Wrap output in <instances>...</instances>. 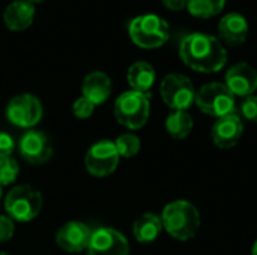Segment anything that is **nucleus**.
Instances as JSON below:
<instances>
[{"label":"nucleus","instance_id":"obj_1","mask_svg":"<svg viewBox=\"0 0 257 255\" xmlns=\"http://www.w3.org/2000/svg\"><path fill=\"white\" fill-rule=\"evenodd\" d=\"M179 56L188 68L203 74L218 72L227 62L221 41L205 33L187 35L179 44Z\"/></svg>","mask_w":257,"mask_h":255},{"label":"nucleus","instance_id":"obj_2","mask_svg":"<svg viewBox=\"0 0 257 255\" xmlns=\"http://www.w3.org/2000/svg\"><path fill=\"white\" fill-rule=\"evenodd\" d=\"M163 228L175 239L185 242L196 236L200 228V213L190 201L176 200L169 203L161 215Z\"/></svg>","mask_w":257,"mask_h":255},{"label":"nucleus","instance_id":"obj_3","mask_svg":"<svg viewBox=\"0 0 257 255\" xmlns=\"http://www.w3.org/2000/svg\"><path fill=\"white\" fill-rule=\"evenodd\" d=\"M131 41L145 50H154L163 47L170 36V27L164 18L155 14L139 15L131 20L128 26Z\"/></svg>","mask_w":257,"mask_h":255},{"label":"nucleus","instance_id":"obj_4","mask_svg":"<svg viewBox=\"0 0 257 255\" xmlns=\"http://www.w3.org/2000/svg\"><path fill=\"white\" fill-rule=\"evenodd\" d=\"M151 95L136 90L122 93L114 102L116 120L128 129H140L151 114Z\"/></svg>","mask_w":257,"mask_h":255},{"label":"nucleus","instance_id":"obj_5","mask_svg":"<svg viewBox=\"0 0 257 255\" xmlns=\"http://www.w3.org/2000/svg\"><path fill=\"white\" fill-rule=\"evenodd\" d=\"M5 209L12 221L29 222L39 215L42 209V195L29 185L14 186L5 198Z\"/></svg>","mask_w":257,"mask_h":255},{"label":"nucleus","instance_id":"obj_6","mask_svg":"<svg viewBox=\"0 0 257 255\" xmlns=\"http://www.w3.org/2000/svg\"><path fill=\"white\" fill-rule=\"evenodd\" d=\"M196 105L208 116L224 117L236 113V102L233 93L223 83H208L196 93Z\"/></svg>","mask_w":257,"mask_h":255},{"label":"nucleus","instance_id":"obj_7","mask_svg":"<svg viewBox=\"0 0 257 255\" xmlns=\"http://www.w3.org/2000/svg\"><path fill=\"white\" fill-rule=\"evenodd\" d=\"M160 93L166 105L175 111H187L196 104V89L191 80L181 74H169L160 86Z\"/></svg>","mask_w":257,"mask_h":255},{"label":"nucleus","instance_id":"obj_8","mask_svg":"<svg viewBox=\"0 0 257 255\" xmlns=\"http://www.w3.org/2000/svg\"><path fill=\"white\" fill-rule=\"evenodd\" d=\"M119 153L113 141L102 140L95 143L86 153L84 165L95 177H105L114 173L119 164Z\"/></svg>","mask_w":257,"mask_h":255},{"label":"nucleus","instance_id":"obj_9","mask_svg":"<svg viewBox=\"0 0 257 255\" xmlns=\"http://www.w3.org/2000/svg\"><path fill=\"white\" fill-rule=\"evenodd\" d=\"M6 117L18 128H32L42 117V104L33 95H18L9 101L6 107Z\"/></svg>","mask_w":257,"mask_h":255},{"label":"nucleus","instance_id":"obj_10","mask_svg":"<svg viewBox=\"0 0 257 255\" xmlns=\"http://www.w3.org/2000/svg\"><path fill=\"white\" fill-rule=\"evenodd\" d=\"M87 255H130V243L117 230L101 227L92 231Z\"/></svg>","mask_w":257,"mask_h":255},{"label":"nucleus","instance_id":"obj_11","mask_svg":"<svg viewBox=\"0 0 257 255\" xmlns=\"http://www.w3.org/2000/svg\"><path fill=\"white\" fill-rule=\"evenodd\" d=\"M244 132V123L238 113L227 114L224 117H220L212 129L211 137L217 147L220 149H232L238 144Z\"/></svg>","mask_w":257,"mask_h":255},{"label":"nucleus","instance_id":"obj_12","mask_svg":"<svg viewBox=\"0 0 257 255\" xmlns=\"http://www.w3.org/2000/svg\"><path fill=\"white\" fill-rule=\"evenodd\" d=\"M21 156L35 165L47 162L53 155V147L48 137L41 131H27L20 140Z\"/></svg>","mask_w":257,"mask_h":255},{"label":"nucleus","instance_id":"obj_13","mask_svg":"<svg viewBox=\"0 0 257 255\" xmlns=\"http://www.w3.org/2000/svg\"><path fill=\"white\" fill-rule=\"evenodd\" d=\"M92 230L78 221H71L62 225L56 233V243L66 252H81L87 249Z\"/></svg>","mask_w":257,"mask_h":255},{"label":"nucleus","instance_id":"obj_14","mask_svg":"<svg viewBox=\"0 0 257 255\" xmlns=\"http://www.w3.org/2000/svg\"><path fill=\"white\" fill-rule=\"evenodd\" d=\"M224 84L233 96H251L257 90V71L248 63H236L227 71Z\"/></svg>","mask_w":257,"mask_h":255},{"label":"nucleus","instance_id":"obj_15","mask_svg":"<svg viewBox=\"0 0 257 255\" xmlns=\"http://www.w3.org/2000/svg\"><path fill=\"white\" fill-rule=\"evenodd\" d=\"M250 26L244 15L238 12H230L224 15L218 23V36L220 41L229 47H238L244 44L248 38Z\"/></svg>","mask_w":257,"mask_h":255},{"label":"nucleus","instance_id":"obj_16","mask_svg":"<svg viewBox=\"0 0 257 255\" xmlns=\"http://www.w3.org/2000/svg\"><path fill=\"white\" fill-rule=\"evenodd\" d=\"M83 98L90 101L93 105L104 104L111 93V80L101 71L90 72L84 77L81 84Z\"/></svg>","mask_w":257,"mask_h":255},{"label":"nucleus","instance_id":"obj_17","mask_svg":"<svg viewBox=\"0 0 257 255\" xmlns=\"http://www.w3.org/2000/svg\"><path fill=\"white\" fill-rule=\"evenodd\" d=\"M35 20V6L26 0H15L5 8L3 21L12 32H20L32 26Z\"/></svg>","mask_w":257,"mask_h":255},{"label":"nucleus","instance_id":"obj_18","mask_svg":"<svg viewBox=\"0 0 257 255\" xmlns=\"http://www.w3.org/2000/svg\"><path fill=\"white\" fill-rule=\"evenodd\" d=\"M163 231L161 216L155 213H143L136 219L133 225V233L137 242L140 243H152L158 239Z\"/></svg>","mask_w":257,"mask_h":255},{"label":"nucleus","instance_id":"obj_19","mask_svg":"<svg viewBox=\"0 0 257 255\" xmlns=\"http://www.w3.org/2000/svg\"><path fill=\"white\" fill-rule=\"evenodd\" d=\"M126 80L133 90L149 93L155 83V69L148 62H136L130 66Z\"/></svg>","mask_w":257,"mask_h":255},{"label":"nucleus","instance_id":"obj_20","mask_svg":"<svg viewBox=\"0 0 257 255\" xmlns=\"http://www.w3.org/2000/svg\"><path fill=\"white\" fill-rule=\"evenodd\" d=\"M194 122L187 111H173L166 120V129L175 140L187 138L193 131Z\"/></svg>","mask_w":257,"mask_h":255},{"label":"nucleus","instance_id":"obj_21","mask_svg":"<svg viewBox=\"0 0 257 255\" xmlns=\"http://www.w3.org/2000/svg\"><path fill=\"white\" fill-rule=\"evenodd\" d=\"M227 0H188L187 9L197 18H211L218 15Z\"/></svg>","mask_w":257,"mask_h":255},{"label":"nucleus","instance_id":"obj_22","mask_svg":"<svg viewBox=\"0 0 257 255\" xmlns=\"http://www.w3.org/2000/svg\"><path fill=\"white\" fill-rule=\"evenodd\" d=\"M114 146L117 149L119 156L133 158L140 150V138L134 134H123L114 141Z\"/></svg>","mask_w":257,"mask_h":255},{"label":"nucleus","instance_id":"obj_23","mask_svg":"<svg viewBox=\"0 0 257 255\" xmlns=\"http://www.w3.org/2000/svg\"><path fill=\"white\" fill-rule=\"evenodd\" d=\"M20 167L11 156H0V186L14 183L18 177Z\"/></svg>","mask_w":257,"mask_h":255},{"label":"nucleus","instance_id":"obj_24","mask_svg":"<svg viewBox=\"0 0 257 255\" xmlns=\"http://www.w3.org/2000/svg\"><path fill=\"white\" fill-rule=\"evenodd\" d=\"M239 114L251 122V123H257V96L251 95L242 99L241 107H239Z\"/></svg>","mask_w":257,"mask_h":255},{"label":"nucleus","instance_id":"obj_25","mask_svg":"<svg viewBox=\"0 0 257 255\" xmlns=\"http://www.w3.org/2000/svg\"><path fill=\"white\" fill-rule=\"evenodd\" d=\"M93 110H95V105L90 101H87L86 98H83V96L78 98L74 102V105H72V111H74V114L78 119H87V117H90L93 114Z\"/></svg>","mask_w":257,"mask_h":255},{"label":"nucleus","instance_id":"obj_26","mask_svg":"<svg viewBox=\"0 0 257 255\" xmlns=\"http://www.w3.org/2000/svg\"><path fill=\"white\" fill-rule=\"evenodd\" d=\"M14 231H15L14 221L6 215H0V243L11 240L14 236Z\"/></svg>","mask_w":257,"mask_h":255},{"label":"nucleus","instance_id":"obj_27","mask_svg":"<svg viewBox=\"0 0 257 255\" xmlns=\"http://www.w3.org/2000/svg\"><path fill=\"white\" fill-rule=\"evenodd\" d=\"M14 146L12 137L6 132H0V156H11Z\"/></svg>","mask_w":257,"mask_h":255},{"label":"nucleus","instance_id":"obj_28","mask_svg":"<svg viewBox=\"0 0 257 255\" xmlns=\"http://www.w3.org/2000/svg\"><path fill=\"white\" fill-rule=\"evenodd\" d=\"M163 5H164L169 11L179 12V11L187 9L188 0H163Z\"/></svg>","mask_w":257,"mask_h":255},{"label":"nucleus","instance_id":"obj_29","mask_svg":"<svg viewBox=\"0 0 257 255\" xmlns=\"http://www.w3.org/2000/svg\"><path fill=\"white\" fill-rule=\"evenodd\" d=\"M26 2H29V3H32V5L35 6L36 3H41V2H44V0H26Z\"/></svg>","mask_w":257,"mask_h":255},{"label":"nucleus","instance_id":"obj_30","mask_svg":"<svg viewBox=\"0 0 257 255\" xmlns=\"http://www.w3.org/2000/svg\"><path fill=\"white\" fill-rule=\"evenodd\" d=\"M251 255H257V240H256V243H254V246H253V251H251Z\"/></svg>","mask_w":257,"mask_h":255},{"label":"nucleus","instance_id":"obj_31","mask_svg":"<svg viewBox=\"0 0 257 255\" xmlns=\"http://www.w3.org/2000/svg\"><path fill=\"white\" fill-rule=\"evenodd\" d=\"M0 201H2V186H0Z\"/></svg>","mask_w":257,"mask_h":255},{"label":"nucleus","instance_id":"obj_32","mask_svg":"<svg viewBox=\"0 0 257 255\" xmlns=\"http://www.w3.org/2000/svg\"><path fill=\"white\" fill-rule=\"evenodd\" d=\"M0 255H9V254H6V252H0Z\"/></svg>","mask_w":257,"mask_h":255}]
</instances>
